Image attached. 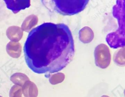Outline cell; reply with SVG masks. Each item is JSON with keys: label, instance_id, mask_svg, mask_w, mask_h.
<instances>
[{"label": "cell", "instance_id": "52a82bcc", "mask_svg": "<svg viewBox=\"0 0 125 97\" xmlns=\"http://www.w3.org/2000/svg\"><path fill=\"white\" fill-rule=\"evenodd\" d=\"M6 50L8 54L11 57L18 58L21 54V45L19 42L10 41L7 44Z\"/></svg>", "mask_w": 125, "mask_h": 97}, {"label": "cell", "instance_id": "9c48e42d", "mask_svg": "<svg viewBox=\"0 0 125 97\" xmlns=\"http://www.w3.org/2000/svg\"><path fill=\"white\" fill-rule=\"evenodd\" d=\"M38 22V18L36 15L32 14L28 16L23 21L21 28L23 31L29 32L32 28L36 26Z\"/></svg>", "mask_w": 125, "mask_h": 97}, {"label": "cell", "instance_id": "8992f818", "mask_svg": "<svg viewBox=\"0 0 125 97\" xmlns=\"http://www.w3.org/2000/svg\"><path fill=\"white\" fill-rule=\"evenodd\" d=\"M6 35L11 41L18 42L20 41L23 35V31L19 26H11L7 29Z\"/></svg>", "mask_w": 125, "mask_h": 97}, {"label": "cell", "instance_id": "7a4b0ae2", "mask_svg": "<svg viewBox=\"0 0 125 97\" xmlns=\"http://www.w3.org/2000/svg\"><path fill=\"white\" fill-rule=\"evenodd\" d=\"M125 0L117 1L113 9V16L117 19L119 26L115 32L107 36L106 41L114 49L124 47L125 45Z\"/></svg>", "mask_w": 125, "mask_h": 97}, {"label": "cell", "instance_id": "6da1fadb", "mask_svg": "<svg viewBox=\"0 0 125 97\" xmlns=\"http://www.w3.org/2000/svg\"><path fill=\"white\" fill-rule=\"evenodd\" d=\"M26 61L38 73L61 71L73 59L74 42L67 26L46 23L32 30L25 45Z\"/></svg>", "mask_w": 125, "mask_h": 97}, {"label": "cell", "instance_id": "ba28073f", "mask_svg": "<svg viewBox=\"0 0 125 97\" xmlns=\"http://www.w3.org/2000/svg\"><path fill=\"white\" fill-rule=\"evenodd\" d=\"M94 38V33L92 29L87 26L83 28L79 32L80 40L84 44L91 42Z\"/></svg>", "mask_w": 125, "mask_h": 97}, {"label": "cell", "instance_id": "277c9868", "mask_svg": "<svg viewBox=\"0 0 125 97\" xmlns=\"http://www.w3.org/2000/svg\"><path fill=\"white\" fill-rule=\"evenodd\" d=\"M95 63L99 68H107L111 62V55L109 47L104 44L98 45L94 51Z\"/></svg>", "mask_w": 125, "mask_h": 97}, {"label": "cell", "instance_id": "3957f363", "mask_svg": "<svg viewBox=\"0 0 125 97\" xmlns=\"http://www.w3.org/2000/svg\"><path fill=\"white\" fill-rule=\"evenodd\" d=\"M55 9L58 12L65 15L76 14L84 9L88 0H54Z\"/></svg>", "mask_w": 125, "mask_h": 97}, {"label": "cell", "instance_id": "8fae6325", "mask_svg": "<svg viewBox=\"0 0 125 97\" xmlns=\"http://www.w3.org/2000/svg\"><path fill=\"white\" fill-rule=\"evenodd\" d=\"M122 49H121V50L119 51L115 58V62L118 65H124L125 63H124V51L123 52V50H122Z\"/></svg>", "mask_w": 125, "mask_h": 97}, {"label": "cell", "instance_id": "5b68a950", "mask_svg": "<svg viewBox=\"0 0 125 97\" xmlns=\"http://www.w3.org/2000/svg\"><path fill=\"white\" fill-rule=\"evenodd\" d=\"M7 8L10 9L14 14L20 11L21 10L28 8L31 6V1L5 0Z\"/></svg>", "mask_w": 125, "mask_h": 97}, {"label": "cell", "instance_id": "30bf717a", "mask_svg": "<svg viewBox=\"0 0 125 97\" xmlns=\"http://www.w3.org/2000/svg\"><path fill=\"white\" fill-rule=\"evenodd\" d=\"M65 77V75L63 73H58L52 75L50 80L52 84H55L63 81Z\"/></svg>", "mask_w": 125, "mask_h": 97}]
</instances>
